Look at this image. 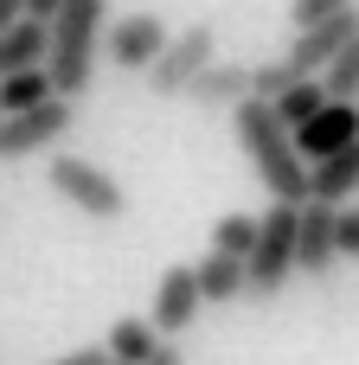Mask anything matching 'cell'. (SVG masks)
Masks as SVG:
<instances>
[{
	"mask_svg": "<svg viewBox=\"0 0 359 365\" xmlns=\"http://www.w3.org/2000/svg\"><path fill=\"white\" fill-rule=\"evenodd\" d=\"M103 19H109V0H58L45 13V77L58 96H84L96 83V58H103Z\"/></svg>",
	"mask_w": 359,
	"mask_h": 365,
	"instance_id": "obj_1",
	"label": "cell"
},
{
	"mask_svg": "<svg viewBox=\"0 0 359 365\" xmlns=\"http://www.w3.org/2000/svg\"><path fill=\"white\" fill-rule=\"evenodd\" d=\"M231 135H238L244 160L257 167V180L270 186V199H289V205L308 199V160L295 154V135L276 122V109H270L263 96L231 103Z\"/></svg>",
	"mask_w": 359,
	"mask_h": 365,
	"instance_id": "obj_2",
	"label": "cell"
},
{
	"mask_svg": "<svg viewBox=\"0 0 359 365\" xmlns=\"http://www.w3.org/2000/svg\"><path fill=\"white\" fill-rule=\"evenodd\" d=\"M295 212H302V205L276 199V205L257 218V244H251V257H244V295L270 302V295L289 289V276H295Z\"/></svg>",
	"mask_w": 359,
	"mask_h": 365,
	"instance_id": "obj_3",
	"label": "cell"
},
{
	"mask_svg": "<svg viewBox=\"0 0 359 365\" xmlns=\"http://www.w3.org/2000/svg\"><path fill=\"white\" fill-rule=\"evenodd\" d=\"M45 180H51V192L64 199V205H77L84 218H96V225H116L122 212H128V192H122V180L116 173H103L96 160H84V154H51L45 160Z\"/></svg>",
	"mask_w": 359,
	"mask_h": 365,
	"instance_id": "obj_4",
	"label": "cell"
},
{
	"mask_svg": "<svg viewBox=\"0 0 359 365\" xmlns=\"http://www.w3.org/2000/svg\"><path fill=\"white\" fill-rule=\"evenodd\" d=\"M71 128H77V103H71V96H45V103H32V109H13V115H0V160L51 154Z\"/></svg>",
	"mask_w": 359,
	"mask_h": 365,
	"instance_id": "obj_5",
	"label": "cell"
},
{
	"mask_svg": "<svg viewBox=\"0 0 359 365\" xmlns=\"http://www.w3.org/2000/svg\"><path fill=\"white\" fill-rule=\"evenodd\" d=\"M212 58H218L212 26H180V32H167V45L154 51V64H148L141 77L154 83V96H186V83H193Z\"/></svg>",
	"mask_w": 359,
	"mask_h": 365,
	"instance_id": "obj_6",
	"label": "cell"
},
{
	"mask_svg": "<svg viewBox=\"0 0 359 365\" xmlns=\"http://www.w3.org/2000/svg\"><path fill=\"white\" fill-rule=\"evenodd\" d=\"M161 45H167V19H161V13H122V19H109V32H103V58H109L116 71H128V77H141Z\"/></svg>",
	"mask_w": 359,
	"mask_h": 365,
	"instance_id": "obj_7",
	"label": "cell"
},
{
	"mask_svg": "<svg viewBox=\"0 0 359 365\" xmlns=\"http://www.w3.org/2000/svg\"><path fill=\"white\" fill-rule=\"evenodd\" d=\"M353 32H359V0H353V6H340V13H328V19L295 26V45H289L283 58H289L302 77H321V64H328V58H334V51H340Z\"/></svg>",
	"mask_w": 359,
	"mask_h": 365,
	"instance_id": "obj_8",
	"label": "cell"
},
{
	"mask_svg": "<svg viewBox=\"0 0 359 365\" xmlns=\"http://www.w3.org/2000/svg\"><path fill=\"white\" fill-rule=\"evenodd\" d=\"M334 263H340V250H334V205L302 199V212H295V276L321 282V276H334Z\"/></svg>",
	"mask_w": 359,
	"mask_h": 365,
	"instance_id": "obj_9",
	"label": "cell"
},
{
	"mask_svg": "<svg viewBox=\"0 0 359 365\" xmlns=\"http://www.w3.org/2000/svg\"><path fill=\"white\" fill-rule=\"evenodd\" d=\"M289 135H295V154H302V160H321V154L347 148V141L359 135V109L347 103V96H328V103H321L302 128H289Z\"/></svg>",
	"mask_w": 359,
	"mask_h": 365,
	"instance_id": "obj_10",
	"label": "cell"
},
{
	"mask_svg": "<svg viewBox=\"0 0 359 365\" xmlns=\"http://www.w3.org/2000/svg\"><path fill=\"white\" fill-rule=\"evenodd\" d=\"M199 308H206V302H199L193 269H167V276L154 282V314H148V321H154L161 340H173V334H186V327L199 321Z\"/></svg>",
	"mask_w": 359,
	"mask_h": 365,
	"instance_id": "obj_11",
	"label": "cell"
},
{
	"mask_svg": "<svg viewBox=\"0 0 359 365\" xmlns=\"http://www.w3.org/2000/svg\"><path fill=\"white\" fill-rule=\"evenodd\" d=\"M308 199H321V205H347V199H359V135L347 141V148L308 160Z\"/></svg>",
	"mask_w": 359,
	"mask_h": 365,
	"instance_id": "obj_12",
	"label": "cell"
},
{
	"mask_svg": "<svg viewBox=\"0 0 359 365\" xmlns=\"http://www.w3.org/2000/svg\"><path fill=\"white\" fill-rule=\"evenodd\" d=\"M251 96V64H225V58H212L193 83H186V103H199V109H231V103H244Z\"/></svg>",
	"mask_w": 359,
	"mask_h": 365,
	"instance_id": "obj_13",
	"label": "cell"
},
{
	"mask_svg": "<svg viewBox=\"0 0 359 365\" xmlns=\"http://www.w3.org/2000/svg\"><path fill=\"white\" fill-rule=\"evenodd\" d=\"M193 282H199V302H206V308L244 302V257L212 250V257H199V263H193Z\"/></svg>",
	"mask_w": 359,
	"mask_h": 365,
	"instance_id": "obj_14",
	"label": "cell"
},
{
	"mask_svg": "<svg viewBox=\"0 0 359 365\" xmlns=\"http://www.w3.org/2000/svg\"><path fill=\"white\" fill-rule=\"evenodd\" d=\"M45 19L39 13H19V19H6V32H0V77L6 71H32V64H45Z\"/></svg>",
	"mask_w": 359,
	"mask_h": 365,
	"instance_id": "obj_15",
	"label": "cell"
},
{
	"mask_svg": "<svg viewBox=\"0 0 359 365\" xmlns=\"http://www.w3.org/2000/svg\"><path fill=\"white\" fill-rule=\"evenodd\" d=\"M154 340H161V334H154V321L128 314V321H116V327L103 334V353H109L116 365H141L148 353H154Z\"/></svg>",
	"mask_w": 359,
	"mask_h": 365,
	"instance_id": "obj_16",
	"label": "cell"
},
{
	"mask_svg": "<svg viewBox=\"0 0 359 365\" xmlns=\"http://www.w3.org/2000/svg\"><path fill=\"white\" fill-rule=\"evenodd\" d=\"M321 103H328L321 77H295V83H283V90L270 96V109H276V122H283V128H302V122H308Z\"/></svg>",
	"mask_w": 359,
	"mask_h": 365,
	"instance_id": "obj_17",
	"label": "cell"
},
{
	"mask_svg": "<svg viewBox=\"0 0 359 365\" xmlns=\"http://www.w3.org/2000/svg\"><path fill=\"white\" fill-rule=\"evenodd\" d=\"M45 96H58L51 77H45V64H32V71H6V77H0V115L32 109V103H45Z\"/></svg>",
	"mask_w": 359,
	"mask_h": 365,
	"instance_id": "obj_18",
	"label": "cell"
},
{
	"mask_svg": "<svg viewBox=\"0 0 359 365\" xmlns=\"http://www.w3.org/2000/svg\"><path fill=\"white\" fill-rule=\"evenodd\" d=\"M321 90L353 103V90H359V32L340 45V51H334V58H328V64H321Z\"/></svg>",
	"mask_w": 359,
	"mask_h": 365,
	"instance_id": "obj_19",
	"label": "cell"
},
{
	"mask_svg": "<svg viewBox=\"0 0 359 365\" xmlns=\"http://www.w3.org/2000/svg\"><path fill=\"white\" fill-rule=\"evenodd\" d=\"M251 244H257V218H251V212H225V218L212 225V250L251 257Z\"/></svg>",
	"mask_w": 359,
	"mask_h": 365,
	"instance_id": "obj_20",
	"label": "cell"
},
{
	"mask_svg": "<svg viewBox=\"0 0 359 365\" xmlns=\"http://www.w3.org/2000/svg\"><path fill=\"white\" fill-rule=\"evenodd\" d=\"M295 77H302V71H295L289 58H270V64H251V96H263V103H270V96H276L283 83H295Z\"/></svg>",
	"mask_w": 359,
	"mask_h": 365,
	"instance_id": "obj_21",
	"label": "cell"
},
{
	"mask_svg": "<svg viewBox=\"0 0 359 365\" xmlns=\"http://www.w3.org/2000/svg\"><path fill=\"white\" fill-rule=\"evenodd\" d=\"M334 250H340V263H359V205H334Z\"/></svg>",
	"mask_w": 359,
	"mask_h": 365,
	"instance_id": "obj_22",
	"label": "cell"
},
{
	"mask_svg": "<svg viewBox=\"0 0 359 365\" xmlns=\"http://www.w3.org/2000/svg\"><path fill=\"white\" fill-rule=\"evenodd\" d=\"M340 6H353V0H289V19L308 26V19H328V13H340Z\"/></svg>",
	"mask_w": 359,
	"mask_h": 365,
	"instance_id": "obj_23",
	"label": "cell"
},
{
	"mask_svg": "<svg viewBox=\"0 0 359 365\" xmlns=\"http://www.w3.org/2000/svg\"><path fill=\"white\" fill-rule=\"evenodd\" d=\"M141 365H186V353H180L173 340H154V353H148Z\"/></svg>",
	"mask_w": 359,
	"mask_h": 365,
	"instance_id": "obj_24",
	"label": "cell"
},
{
	"mask_svg": "<svg viewBox=\"0 0 359 365\" xmlns=\"http://www.w3.org/2000/svg\"><path fill=\"white\" fill-rule=\"evenodd\" d=\"M109 353L103 346H77V353H64V359H51V365H103Z\"/></svg>",
	"mask_w": 359,
	"mask_h": 365,
	"instance_id": "obj_25",
	"label": "cell"
},
{
	"mask_svg": "<svg viewBox=\"0 0 359 365\" xmlns=\"http://www.w3.org/2000/svg\"><path fill=\"white\" fill-rule=\"evenodd\" d=\"M26 13V0H0V32H6V19H19Z\"/></svg>",
	"mask_w": 359,
	"mask_h": 365,
	"instance_id": "obj_26",
	"label": "cell"
},
{
	"mask_svg": "<svg viewBox=\"0 0 359 365\" xmlns=\"http://www.w3.org/2000/svg\"><path fill=\"white\" fill-rule=\"evenodd\" d=\"M51 6H58V0H26V13H39V19H45Z\"/></svg>",
	"mask_w": 359,
	"mask_h": 365,
	"instance_id": "obj_27",
	"label": "cell"
},
{
	"mask_svg": "<svg viewBox=\"0 0 359 365\" xmlns=\"http://www.w3.org/2000/svg\"><path fill=\"white\" fill-rule=\"evenodd\" d=\"M353 109H359V90H353Z\"/></svg>",
	"mask_w": 359,
	"mask_h": 365,
	"instance_id": "obj_28",
	"label": "cell"
},
{
	"mask_svg": "<svg viewBox=\"0 0 359 365\" xmlns=\"http://www.w3.org/2000/svg\"><path fill=\"white\" fill-rule=\"evenodd\" d=\"M103 365H116V359H103Z\"/></svg>",
	"mask_w": 359,
	"mask_h": 365,
	"instance_id": "obj_29",
	"label": "cell"
}]
</instances>
